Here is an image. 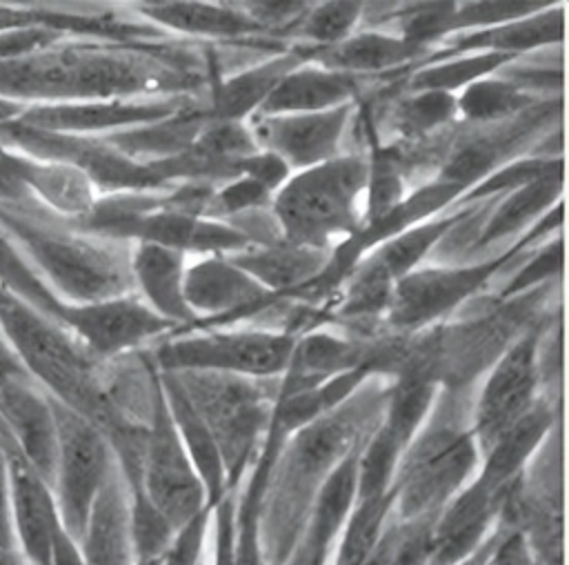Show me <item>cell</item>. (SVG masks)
Wrapping results in <instances>:
<instances>
[{
  "label": "cell",
  "instance_id": "cell-1",
  "mask_svg": "<svg viewBox=\"0 0 569 565\" xmlns=\"http://www.w3.org/2000/svg\"><path fill=\"white\" fill-rule=\"evenodd\" d=\"M385 398L378 391L353 394L347 403L287 436L267 478L260 536L267 565H282L293 549L313 498L333 467L371 432Z\"/></svg>",
  "mask_w": 569,
  "mask_h": 565
},
{
  "label": "cell",
  "instance_id": "cell-2",
  "mask_svg": "<svg viewBox=\"0 0 569 565\" xmlns=\"http://www.w3.org/2000/svg\"><path fill=\"white\" fill-rule=\"evenodd\" d=\"M160 65L133 51L53 44L22 58L0 60V98L31 107L124 100L142 91L180 87L182 76Z\"/></svg>",
  "mask_w": 569,
  "mask_h": 565
},
{
  "label": "cell",
  "instance_id": "cell-3",
  "mask_svg": "<svg viewBox=\"0 0 569 565\" xmlns=\"http://www.w3.org/2000/svg\"><path fill=\"white\" fill-rule=\"evenodd\" d=\"M0 227L9 234L29 267L67 305H89L127 296L131 265L124 256L98 240L58 229L40 218L0 205Z\"/></svg>",
  "mask_w": 569,
  "mask_h": 565
},
{
  "label": "cell",
  "instance_id": "cell-4",
  "mask_svg": "<svg viewBox=\"0 0 569 565\" xmlns=\"http://www.w3.org/2000/svg\"><path fill=\"white\" fill-rule=\"evenodd\" d=\"M367 182L369 165L360 156H336L289 178L273 205L287 242L320 249L333 236L351 234Z\"/></svg>",
  "mask_w": 569,
  "mask_h": 565
},
{
  "label": "cell",
  "instance_id": "cell-5",
  "mask_svg": "<svg viewBox=\"0 0 569 565\" xmlns=\"http://www.w3.org/2000/svg\"><path fill=\"white\" fill-rule=\"evenodd\" d=\"M478 463L480 452L469 429L438 418L420 427L396 467V521L436 516L473 478Z\"/></svg>",
  "mask_w": 569,
  "mask_h": 565
},
{
  "label": "cell",
  "instance_id": "cell-6",
  "mask_svg": "<svg viewBox=\"0 0 569 565\" xmlns=\"http://www.w3.org/2000/svg\"><path fill=\"white\" fill-rule=\"evenodd\" d=\"M180 380L187 398L209 427L229 487L242 476L256 443L269 429L273 405L247 376L220 371H171Z\"/></svg>",
  "mask_w": 569,
  "mask_h": 565
},
{
  "label": "cell",
  "instance_id": "cell-7",
  "mask_svg": "<svg viewBox=\"0 0 569 565\" xmlns=\"http://www.w3.org/2000/svg\"><path fill=\"white\" fill-rule=\"evenodd\" d=\"M49 400L58 432L51 492L64 532L78 541L89 509L116 463V456L107 436L91 420L51 396Z\"/></svg>",
  "mask_w": 569,
  "mask_h": 565
},
{
  "label": "cell",
  "instance_id": "cell-8",
  "mask_svg": "<svg viewBox=\"0 0 569 565\" xmlns=\"http://www.w3.org/2000/svg\"><path fill=\"white\" fill-rule=\"evenodd\" d=\"M140 485L156 509L178 529L200 509L211 507L204 487L176 432L160 378H151L149 425L144 429Z\"/></svg>",
  "mask_w": 569,
  "mask_h": 565
},
{
  "label": "cell",
  "instance_id": "cell-9",
  "mask_svg": "<svg viewBox=\"0 0 569 565\" xmlns=\"http://www.w3.org/2000/svg\"><path fill=\"white\" fill-rule=\"evenodd\" d=\"M289 334L242 329L180 338L158 349L160 371H220L236 376H273L289 367Z\"/></svg>",
  "mask_w": 569,
  "mask_h": 565
},
{
  "label": "cell",
  "instance_id": "cell-10",
  "mask_svg": "<svg viewBox=\"0 0 569 565\" xmlns=\"http://www.w3.org/2000/svg\"><path fill=\"white\" fill-rule=\"evenodd\" d=\"M536 336L527 334L502 354L487 376L469 427L480 456L536 403Z\"/></svg>",
  "mask_w": 569,
  "mask_h": 565
},
{
  "label": "cell",
  "instance_id": "cell-11",
  "mask_svg": "<svg viewBox=\"0 0 569 565\" xmlns=\"http://www.w3.org/2000/svg\"><path fill=\"white\" fill-rule=\"evenodd\" d=\"M505 260L507 256L469 267H427L409 271L393 282L387 305L389 323L398 329H416L436 320L473 294Z\"/></svg>",
  "mask_w": 569,
  "mask_h": 565
},
{
  "label": "cell",
  "instance_id": "cell-12",
  "mask_svg": "<svg viewBox=\"0 0 569 565\" xmlns=\"http://www.w3.org/2000/svg\"><path fill=\"white\" fill-rule=\"evenodd\" d=\"M60 325L78 340V345L89 356L100 358L116 356L173 327V323L164 320L133 296L89 305L64 303Z\"/></svg>",
  "mask_w": 569,
  "mask_h": 565
},
{
  "label": "cell",
  "instance_id": "cell-13",
  "mask_svg": "<svg viewBox=\"0 0 569 565\" xmlns=\"http://www.w3.org/2000/svg\"><path fill=\"white\" fill-rule=\"evenodd\" d=\"M4 445L9 458V521L13 547L31 565H49L53 538L62 527L53 492L13 447L7 432Z\"/></svg>",
  "mask_w": 569,
  "mask_h": 565
},
{
  "label": "cell",
  "instance_id": "cell-14",
  "mask_svg": "<svg viewBox=\"0 0 569 565\" xmlns=\"http://www.w3.org/2000/svg\"><path fill=\"white\" fill-rule=\"evenodd\" d=\"M0 425L22 458L49 483H53L58 432L51 400L29 374H11L0 380Z\"/></svg>",
  "mask_w": 569,
  "mask_h": 565
},
{
  "label": "cell",
  "instance_id": "cell-15",
  "mask_svg": "<svg viewBox=\"0 0 569 565\" xmlns=\"http://www.w3.org/2000/svg\"><path fill=\"white\" fill-rule=\"evenodd\" d=\"M351 105L316 113L256 116L253 140L276 153L287 167H316L338 156Z\"/></svg>",
  "mask_w": 569,
  "mask_h": 565
},
{
  "label": "cell",
  "instance_id": "cell-16",
  "mask_svg": "<svg viewBox=\"0 0 569 565\" xmlns=\"http://www.w3.org/2000/svg\"><path fill=\"white\" fill-rule=\"evenodd\" d=\"M176 102L160 100H84V102H58V105H31L24 107L18 122L67 136H87L109 129L151 125L178 113Z\"/></svg>",
  "mask_w": 569,
  "mask_h": 565
},
{
  "label": "cell",
  "instance_id": "cell-17",
  "mask_svg": "<svg viewBox=\"0 0 569 565\" xmlns=\"http://www.w3.org/2000/svg\"><path fill=\"white\" fill-rule=\"evenodd\" d=\"M507 494H493L471 478L436 516L429 565H458L480 549L500 521Z\"/></svg>",
  "mask_w": 569,
  "mask_h": 565
},
{
  "label": "cell",
  "instance_id": "cell-18",
  "mask_svg": "<svg viewBox=\"0 0 569 565\" xmlns=\"http://www.w3.org/2000/svg\"><path fill=\"white\" fill-rule=\"evenodd\" d=\"M369 438V436H367ZM365 438V440H367ZM356 445L318 489L307 523L282 565H325L327 556L356 503L358 458L365 445Z\"/></svg>",
  "mask_w": 569,
  "mask_h": 565
},
{
  "label": "cell",
  "instance_id": "cell-19",
  "mask_svg": "<svg viewBox=\"0 0 569 565\" xmlns=\"http://www.w3.org/2000/svg\"><path fill=\"white\" fill-rule=\"evenodd\" d=\"M76 543L87 565L136 563L129 518V489L118 463H113L109 476L104 478Z\"/></svg>",
  "mask_w": 569,
  "mask_h": 565
},
{
  "label": "cell",
  "instance_id": "cell-20",
  "mask_svg": "<svg viewBox=\"0 0 569 565\" xmlns=\"http://www.w3.org/2000/svg\"><path fill=\"white\" fill-rule=\"evenodd\" d=\"M182 291L193 314L202 311L213 316L258 309L276 296L231 260L218 256L189 267L184 271Z\"/></svg>",
  "mask_w": 569,
  "mask_h": 565
},
{
  "label": "cell",
  "instance_id": "cell-21",
  "mask_svg": "<svg viewBox=\"0 0 569 565\" xmlns=\"http://www.w3.org/2000/svg\"><path fill=\"white\" fill-rule=\"evenodd\" d=\"M158 378H160V387H162L171 420L176 425V432H178V436L187 449V456L204 487L207 503L211 507H216L220 503V498L227 492H231L229 483H227V469H224L220 449H218L209 427L204 425V420L200 418V414L196 412L191 400L187 398L176 374L160 371Z\"/></svg>",
  "mask_w": 569,
  "mask_h": 565
},
{
  "label": "cell",
  "instance_id": "cell-22",
  "mask_svg": "<svg viewBox=\"0 0 569 565\" xmlns=\"http://www.w3.org/2000/svg\"><path fill=\"white\" fill-rule=\"evenodd\" d=\"M551 427L553 412L545 403H533L531 409L482 454V465L473 478L493 494H509Z\"/></svg>",
  "mask_w": 569,
  "mask_h": 565
},
{
  "label": "cell",
  "instance_id": "cell-23",
  "mask_svg": "<svg viewBox=\"0 0 569 565\" xmlns=\"http://www.w3.org/2000/svg\"><path fill=\"white\" fill-rule=\"evenodd\" d=\"M358 89V78L325 67L291 69L258 107V116L282 113H316L349 105Z\"/></svg>",
  "mask_w": 569,
  "mask_h": 565
},
{
  "label": "cell",
  "instance_id": "cell-24",
  "mask_svg": "<svg viewBox=\"0 0 569 565\" xmlns=\"http://www.w3.org/2000/svg\"><path fill=\"white\" fill-rule=\"evenodd\" d=\"M184 254L156 242H140L131 258V276L140 285L151 309L169 323H196L184 300Z\"/></svg>",
  "mask_w": 569,
  "mask_h": 565
},
{
  "label": "cell",
  "instance_id": "cell-25",
  "mask_svg": "<svg viewBox=\"0 0 569 565\" xmlns=\"http://www.w3.org/2000/svg\"><path fill=\"white\" fill-rule=\"evenodd\" d=\"M229 260L242 271H247L251 278H256L271 294H276L313 280V276L325 267L327 258L322 249L300 247L291 242H271L264 249L238 254Z\"/></svg>",
  "mask_w": 569,
  "mask_h": 565
},
{
  "label": "cell",
  "instance_id": "cell-26",
  "mask_svg": "<svg viewBox=\"0 0 569 565\" xmlns=\"http://www.w3.org/2000/svg\"><path fill=\"white\" fill-rule=\"evenodd\" d=\"M422 53V47H416L402 38L387 33H358L345 38L342 42L316 49V58L325 69L356 73V71H380L409 62Z\"/></svg>",
  "mask_w": 569,
  "mask_h": 565
},
{
  "label": "cell",
  "instance_id": "cell-27",
  "mask_svg": "<svg viewBox=\"0 0 569 565\" xmlns=\"http://www.w3.org/2000/svg\"><path fill=\"white\" fill-rule=\"evenodd\" d=\"M560 40H562V9L547 7L527 18L511 20L491 29L473 31L460 38L456 42V49L469 51V49L485 47L487 51H493V53L516 56L518 51L560 42Z\"/></svg>",
  "mask_w": 569,
  "mask_h": 565
},
{
  "label": "cell",
  "instance_id": "cell-28",
  "mask_svg": "<svg viewBox=\"0 0 569 565\" xmlns=\"http://www.w3.org/2000/svg\"><path fill=\"white\" fill-rule=\"evenodd\" d=\"M140 9L160 24L200 36H240L260 29L258 22L233 7L207 2H151L140 4Z\"/></svg>",
  "mask_w": 569,
  "mask_h": 565
},
{
  "label": "cell",
  "instance_id": "cell-29",
  "mask_svg": "<svg viewBox=\"0 0 569 565\" xmlns=\"http://www.w3.org/2000/svg\"><path fill=\"white\" fill-rule=\"evenodd\" d=\"M462 216L465 214L449 216V218H442L436 222H418V225L387 238L371 254V258H367L362 265L393 285L396 280H400L402 276L413 271V267L422 260V256L433 245H438L440 238L462 220Z\"/></svg>",
  "mask_w": 569,
  "mask_h": 565
},
{
  "label": "cell",
  "instance_id": "cell-30",
  "mask_svg": "<svg viewBox=\"0 0 569 565\" xmlns=\"http://www.w3.org/2000/svg\"><path fill=\"white\" fill-rule=\"evenodd\" d=\"M296 67H298V58L280 56L276 60L262 62L258 67H251L229 78L216 91V98H213L216 118L240 122V118H244L247 113L258 111V107L273 91V87Z\"/></svg>",
  "mask_w": 569,
  "mask_h": 565
},
{
  "label": "cell",
  "instance_id": "cell-31",
  "mask_svg": "<svg viewBox=\"0 0 569 565\" xmlns=\"http://www.w3.org/2000/svg\"><path fill=\"white\" fill-rule=\"evenodd\" d=\"M393 487L387 494L358 498L338 534L331 565H362L393 514Z\"/></svg>",
  "mask_w": 569,
  "mask_h": 565
},
{
  "label": "cell",
  "instance_id": "cell-32",
  "mask_svg": "<svg viewBox=\"0 0 569 565\" xmlns=\"http://www.w3.org/2000/svg\"><path fill=\"white\" fill-rule=\"evenodd\" d=\"M551 167L553 165L549 162V167L545 171H540L533 180L518 187L500 205L496 216L487 222L485 231L480 234V238L476 242L478 247L513 234L516 229H520L525 222L536 218L545 207H549L553 202L556 194L562 187V167H558L556 171H551Z\"/></svg>",
  "mask_w": 569,
  "mask_h": 565
},
{
  "label": "cell",
  "instance_id": "cell-33",
  "mask_svg": "<svg viewBox=\"0 0 569 565\" xmlns=\"http://www.w3.org/2000/svg\"><path fill=\"white\" fill-rule=\"evenodd\" d=\"M0 287L20 296L31 307L53 318L56 323H60L64 303L47 289V285L29 267V262L24 260V256L18 251V247L13 245V240L2 227H0Z\"/></svg>",
  "mask_w": 569,
  "mask_h": 565
},
{
  "label": "cell",
  "instance_id": "cell-34",
  "mask_svg": "<svg viewBox=\"0 0 569 565\" xmlns=\"http://www.w3.org/2000/svg\"><path fill=\"white\" fill-rule=\"evenodd\" d=\"M527 105L529 96H525L518 85L505 78H480L465 87L456 100V111H460L467 120H498L520 111Z\"/></svg>",
  "mask_w": 569,
  "mask_h": 565
},
{
  "label": "cell",
  "instance_id": "cell-35",
  "mask_svg": "<svg viewBox=\"0 0 569 565\" xmlns=\"http://www.w3.org/2000/svg\"><path fill=\"white\" fill-rule=\"evenodd\" d=\"M513 56L507 53H493V51H482L473 53L467 58H458L451 62H440L433 67H427L418 71L411 82L416 91H447L451 93L453 89L469 87L471 82L487 78L491 71L500 69L507 65Z\"/></svg>",
  "mask_w": 569,
  "mask_h": 565
},
{
  "label": "cell",
  "instance_id": "cell-36",
  "mask_svg": "<svg viewBox=\"0 0 569 565\" xmlns=\"http://www.w3.org/2000/svg\"><path fill=\"white\" fill-rule=\"evenodd\" d=\"M129 489V518H131V541L136 561H158L167 549L173 525L156 509V505L142 492V485H127Z\"/></svg>",
  "mask_w": 569,
  "mask_h": 565
},
{
  "label": "cell",
  "instance_id": "cell-37",
  "mask_svg": "<svg viewBox=\"0 0 569 565\" xmlns=\"http://www.w3.org/2000/svg\"><path fill=\"white\" fill-rule=\"evenodd\" d=\"M551 7V2H467L456 4L449 18V31L456 29H491L511 20H520L533 16L542 9Z\"/></svg>",
  "mask_w": 569,
  "mask_h": 565
},
{
  "label": "cell",
  "instance_id": "cell-38",
  "mask_svg": "<svg viewBox=\"0 0 569 565\" xmlns=\"http://www.w3.org/2000/svg\"><path fill=\"white\" fill-rule=\"evenodd\" d=\"M360 13V2H325L309 11L302 24V36L322 47L342 42L358 22Z\"/></svg>",
  "mask_w": 569,
  "mask_h": 565
},
{
  "label": "cell",
  "instance_id": "cell-39",
  "mask_svg": "<svg viewBox=\"0 0 569 565\" xmlns=\"http://www.w3.org/2000/svg\"><path fill=\"white\" fill-rule=\"evenodd\" d=\"M456 113V98L447 91H418L398 109V125L405 133H425Z\"/></svg>",
  "mask_w": 569,
  "mask_h": 565
},
{
  "label": "cell",
  "instance_id": "cell-40",
  "mask_svg": "<svg viewBox=\"0 0 569 565\" xmlns=\"http://www.w3.org/2000/svg\"><path fill=\"white\" fill-rule=\"evenodd\" d=\"M436 516L391 523L389 565H429L431 529H433Z\"/></svg>",
  "mask_w": 569,
  "mask_h": 565
},
{
  "label": "cell",
  "instance_id": "cell-41",
  "mask_svg": "<svg viewBox=\"0 0 569 565\" xmlns=\"http://www.w3.org/2000/svg\"><path fill=\"white\" fill-rule=\"evenodd\" d=\"M211 516L213 507H204L184 525H180L173 532L167 549L158 558V565H198L204 549Z\"/></svg>",
  "mask_w": 569,
  "mask_h": 565
},
{
  "label": "cell",
  "instance_id": "cell-42",
  "mask_svg": "<svg viewBox=\"0 0 569 565\" xmlns=\"http://www.w3.org/2000/svg\"><path fill=\"white\" fill-rule=\"evenodd\" d=\"M369 207L367 216L371 225L385 220L402 200V182L389 160H378L369 169Z\"/></svg>",
  "mask_w": 569,
  "mask_h": 565
},
{
  "label": "cell",
  "instance_id": "cell-43",
  "mask_svg": "<svg viewBox=\"0 0 569 565\" xmlns=\"http://www.w3.org/2000/svg\"><path fill=\"white\" fill-rule=\"evenodd\" d=\"M267 200H269V189H264L253 178L244 176L240 180H233L224 189H220L213 196L211 205H213V214H240L244 209L260 207Z\"/></svg>",
  "mask_w": 569,
  "mask_h": 565
},
{
  "label": "cell",
  "instance_id": "cell-44",
  "mask_svg": "<svg viewBox=\"0 0 569 565\" xmlns=\"http://www.w3.org/2000/svg\"><path fill=\"white\" fill-rule=\"evenodd\" d=\"M213 565H236L233 532H236V500L227 492L213 507Z\"/></svg>",
  "mask_w": 569,
  "mask_h": 565
},
{
  "label": "cell",
  "instance_id": "cell-45",
  "mask_svg": "<svg viewBox=\"0 0 569 565\" xmlns=\"http://www.w3.org/2000/svg\"><path fill=\"white\" fill-rule=\"evenodd\" d=\"M562 265V245L560 240H556L553 245L545 247L540 254H536L522 269L518 276H513V280L509 282V287L505 289V294H518L525 291L533 285H538L545 278H551Z\"/></svg>",
  "mask_w": 569,
  "mask_h": 565
},
{
  "label": "cell",
  "instance_id": "cell-46",
  "mask_svg": "<svg viewBox=\"0 0 569 565\" xmlns=\"http://www.w3.org/2000/svg\"><path fill=\"white\" fill-rule=\"evenodd\" d=\"M238 174H244L260 182L264 189H276L289 176V167L271 151H256L242 160H238Z\"/></svg>",
  "mask_w": 569,
  "mask_h": 565
},
{
  "label": "cell",
  "instance_id": "cell-47",
  "mask_svg": "<svg viewBox=\"0 0 569 565\" xmlns=\"http://www.w3.org/2000/svg\"><path fill=\"white\" fill-rule=\"evenodd\" d=\"M500 527H502V534L489 558V565H538L525 538L511 527H505V525Z\"/></svg>",
  "mask_w": 569,
  "mask_h": 565
},
{
  "label": "cell",
  "instance_id": "cell-48",
  "mask_svg": "<svg viewBox=\"0 0 569 565\" xmlns=\"http://www.w3.org/2000/svg\"><path fill=\"white\" fill-rule=\"evenodd\" d=\"M0 545L13 547L11 521H9V458H7L2 425H0Z\"/></svg>",
  "mask_w": 569,
  "mask_h": 565
},
{
  "label": "cell",
  "instance_id": "cell-49",
  "mask_svg": "<svg viewBox=\"0 0 569 565\" xmlns=\"http://www.w3.org/2000/svg\"><path fill=\"white\" fill-rule=\"evenodd\" d=\"M307 4L302 2H247L244 9L247 16L258 22L260 27H264L267 22H282L287 18L298 16Z\"/></svg>",
  "mask_w": 569,
  "mask_h": 565
},
{
  "label": "cell",
  "instance_id": "cell-50",
  "mask_svg": "<svg viewBox=\"0 0 569 565\" xmlns=\"http://www.w3.org/2000/svg\"><path fill=\"white\" fill-rule=\"evenodd\" d=\"M49 565H87L80 547L76 543V538H71L64 527L58 529L56 538H53V547H51V558Z\"/></svg>",
  "mask_w": 569,
  "mask_h": 565
},
{
  "label": "cell",
  "instance_id": "cell-51",
  "mask_svg": "<svg viewBox=\"0 0 569 565\" xmlns=\"http://www.w3.org/2000/svg\"><path fill=\"white\" fill-rule=\"evenodd\" d=\"M500 534H502V529H496V532L480 545V549H478L476 554H471L469 558L460 561L458 565H485V563L491 558V554H493V549H496V545H498V541H500Z\"/></svg>",
  "mask_w": 569,
  "mask_h": 565
},
{
  "label": "cell",
  "instance_id": "cell-52",
  "mask_svg": "<svg viewBox=\"0 0 569 565\" xmlns=\"http://www.w3.org/2000/svg\"><path fill=\"white\" fill-rule=\"evenodd\" d=\"M20 371H24L22 367H20V363L16 360V356L9 351V347L2 343V338H0V380L2 378H7V376H11V374H20Z\"/></svg>",
  "mask_w": 569,
  "mask_h": 565
},
{
  "label": "cell",
  "instance_id": "cell-53",
  "mask_svg": "<svg viewBox=\"0 0 569 565\" xmlns=\"http://www.w3.org/2000/svg\"><path fill=\"white\" fill-rule=\"evenodd\" d=\"M22 111H24V107H22V105L0 98V125L11 122V120H18V118L22 116Z\"/></svg>",
  "mask_w": 569,
  "mask_h": 565
},
{
  "label": "cell",
  "instance_id": "cell-54",
  "mask_svg": "<svg viewBox=\"0 0 569 565\" xmlns=\"http://www.w3.org/2000/svg\"><path fill=\"white\" fill-rule=\"evenodd\" d=\"M0 565H31L16 547L0 545Z\"/></svg>",
  "mask_w": 569,
  "mask_h": 565
},
{
  "label": "cell",
  "instance_id": "cell-55",
  "mask_svg": "<svg viewBox=\"0 0 569 565\" xmlns=\"http://www.w3.org/2000/svg\"><path fill=\"white\" fill-rule=\"evenodd\" d=\"M133 565H158V561H136Z\"/></svg>",
  "mask_w": 569,
  "mask_h": 565
},
{
  "label": "cell",
  "instance_id": "cell-56",
  "mask_svg": "<svg viewBox=\"0 0 569 565\" xmlns=\"http://www.w3.org/2000/svg\"><path fill=\"white\" fill-rule=\"evenodd\" d=\"M485 565H489V561H487V563H485Z\"/></svg>",
  "mask_w": 569,
  "mask_h": 565
}]
</instances>
